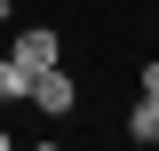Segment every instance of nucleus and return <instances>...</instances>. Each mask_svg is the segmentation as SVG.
I'll return each mask as SVG.
<instances>
[{
  "label": "nucleus",
  "mask_w": 159,
  "mask_h": 151,
  "mask_svg": "<svg viewBox=\"0 0 159 151\" xmlns=\"http://www.w3.org/2000/svg\"><path fill=\"white\" fill-rule=\"evenodd\" d=\"M0 103H32V72L16 56H0Z\"/></svg>",
  "instance_id": "obj_4"
},
{
  "label": "nucleus",
  "mask_w": 159,
  "mask_h": 151,
  "mask_svg": "<svg viewBox=\"0 0 159 151\" xmlns=\"http://www.w3.org/2000/svg\"><path fill=\"white\" fill-rule=\"evenodd\" d=\"M0 24H16V0H0Z\"/></svg>",
  "instance_id": "obj_6"
},
{
  "label": "nucleus",
  "mask_w": 159,
  "mask_h": 151,
  "mask_svg": "<svg viewBox=\"0 0 159 151\" xmlns=\"http://www.w3.org/2000/svg\"><path fill=\"white\" fill-rule=\"evenodd\" d=\"M151 151H159V143H151Z\"/></svg>",
  "instance_id": "obj_9"
},
{
  "label": "nucleus",
  "mask_w": 159,
  "mask_h": 151,
  "mask_svg": "<svg viewBox=\"0 0 159 151\" xmlns=\"http://www.w3.org/2000/svg\"><path fill=\"white\" fill-rule=\"evenodd\" d=\"M0 151H16V135H8V127H0Z\"/></svg>",
  "instance_id": "obj_7"
},
{
  "label": "nucleus",
  "mask_w": 159,
  "mask_h": 151,
  "mask_svg": "<svg viewBox=\"0 0 159 151\" xmlns=\"http://www.w3.org/2000/svg\"><path fill=\"white\" fill-rule=\"evenodd\" d=\"M32 112H40V119H72V112H80V80L64 72V64H48V72L32 80Z\"/></svg>",
  "instance_id": "obj_2"
},
{
  "label": "nucleus",
  "mask_w": 159,
  "mask_h": 151,
  "mask_svg": "<svg viewBox=\"0 0 159 151\" xmlns=\"http://www.w3.org/2000/svg\"><path fill=\"white\" fill-rule=\"evenodd\" d=\"M119 127H127V143H135V151H151V143H159V95H135Z\"/></svg>",
  "instance_id": "obj_3"
},
{
  "label": "nucleus",
  "mask_w": 159,
  "mask_h": 151,
  "mask_svg": "<svg viewBox=\"0 0 159 151\" xmlns=\"http://www.w3.org/2000/svg\"><path fill=\"white\" fill-rule=\"evenodd\" d=\"M8 56L40 80L48 64H64V32H56V24H8Z\"/></svg>",
  "instance_id": "obj_1"
},
{
  "label": "nucleus",
  "mask_w": 159,
  "mask_h": 151,
  "mask_svg": "<svg viewBox=\"0 0 159 151\" xmlns=\"http://www.w3.org/2000/svg\"><path fill=\"white\" fill-rule=\"evenodd\" d=\"M135 95H159V56H151V64L135 72Z\"/></svg>",
  "instance_id": "obj_5"
},
{
  "label": "nucleus",
  "mask_w": 159,
  "mask_h": 151,
  "mask_svg": "<svg viewBox=\"0 0 159 151\" xmlns=\"http://www.w3.org/2000/svg\"><path fill=\"white\" fill-rule=\"evenodd\" d=\"M32 151H72V143H32Z\"/></svg>",
  "instance_id": "obj_8"
}]
</instances>
